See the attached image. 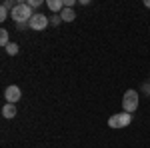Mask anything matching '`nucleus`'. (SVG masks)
Instances as JSON below:
<instances>
[{
    "mask_svg": "<svg viewBox=\"0 0 150 148\" xmlns=\"http://www.w3.org/2000/svg\"><path fill=\"white\" fill-rule=\"evenodd\" d=\"M4 98H6V102L8 104H16L20 98H22V92H20V88L18 86H8L6 90H4Z\"/></svg>",
    "mask_w": 150,
    "mask_h": 148,
    "instance_id": "obj_5",
    "label": "nucleus"
},
{
    "mask_svg": "<svg viewBox=\"0 0 150 148\" xmlns=\"http://www.w3.org/2000/svg\"><path fill=\"white\" fill-rule=\"evenodd\" d=\"M48 26V18L44 14H40V12H34V16L30 18V22H28V28H32V30H44Z\"/></svg>",
    "mask_w": 150,
    "mask_h": 148,
    "instance_id": "obj_4",
    "label": "nucleus"
},
{
    "mask_svg": "<svg viewBox=\"0 0 150 148\" xmlns=\"http://www.w3.org/2000/svg\"><path fill=\"white\" fill-rule=\"evenodd\" d=\"M60 20H62L60 16H54V18H52V24H58V22H60Z\"/></svg>",
    "mask_w": 150,
    "mask_h": 148,
    "instance_id": "obj_13",
    "label": "nucleus"
},
{
    "mask_svg": "<svg viewBox=\"0 0 150 148\" xmlns=\"http://www.w3.org/2000/svg\"><path fill=\"white\" fill-rule=\"evenodd\" d=\"M8 16H10V12H8V8H4V6H2V8H0V20H6Z\"/></svg>",
    "mask_w": 150,
    "mask_h": 148,
    "instance_id": "obj_11",
    "label": "nucleus"
},
{
    "mask_svg": "<svg viewBox=\"0 0 150 148\" xmlns=\"http://www.w3.org/2000/svg\"><path fill=\"white\" fill-rule=\"evenodd\" d=\"M6 52H8L10 56H14V54H18V44H16V42H10V44L6 46Z\"/></svg>",
    "mask_w": 150,
    "mask_h": 148,
    "instance_id": "obj_10",
    "label": "nucleus"
},
{
    "mask_svg": "<svg viewBox=\"0 0 150 148\" xmlns=\"http://www.w3.org/2000/svg\"><path fill=\"white\" fill-rule=\"evenodd\" d=\"M138 102H140V96L136 90H126L124 92V96H122V108H124V112L132 114L136 108H138Z\"/></svg>",
    "mask_w": 150,
    "mask_h": 148,
    "instance_id": "obj_2",
    "label": "nucleus"
},
{
    "mask_svg": "<svg viewBox=\"0 0 150 148\" xmlns=\"http://www.w3.org/2000/svg\"><path fill=\"white\" fill-rule=\"evenodd\" d=\"M26 4H28V6H30V8H36V6H40V4H42V2H40V0H28V2H26Z\"/></svg>",
    "mask_w": 150,
    "mask_h": 148,
    "instance_id": "obj_12",
    "label": "nucleus"
},
{
    "mask_svg": "<svg viewBox=\"0 0 150 148\" xmlns=\"http://www.w3.org/2000/svg\"><path fill=\"white\" fill-rule=\"evenodd\" d=\"M144 4H146V6H148V8H150V0H146V2H144Z\"/></svg>",
    "mask_w": 150,
    "mask_h": 148,
    "instance_id": "obj_14",
    "label": "nucleus"
},
{
    "mask_svg": "<svg viewBox=\"0 0 150 148\" xmlns=\"http://www.w3.org/2000/svg\"><path fill=\"white\" fill-rule=\"evenodd\" d=\"M130 122H132V114H128V112H118L108 118V126L110 128H124Z\"/></svg>",
    "mask_w": 150,
    "mask_h": 148,
    "instance_id": "obj_3",
    "label": "nucleus"
},
{
    "mask_svg": "<svg viewBox=\"0 0 150 148\" xmlns=\"http://www.w3.org/2000/svg\"><path fill=\"white\" fill-rule=\"evenodd\" d=\"M8 44H10V42H8V30H4V28H2V30H0V46H4V48H6Z\"/></svg>",
    "mask_w": 150,
    "mask_h": 148,
    "instance_id": "obj_9",
    "label": "nucleus"
},
{
    "mask_svg": "<svg viewBox=\"0 0 150 148\" xmlns=\"http://www.w3.org/2000/svg\"><path fill=\"white\" fill-rule=\"evenodd\" d=\"M60 18H62L64 22H72V20L76 18V12L72 10V8H64V10L60 12Z\"/></svg>",
    "mask_w": 150,
    "mask_h": 148,
    "instance_id": "obj_8",
    "label": "nucleus"
},
{
    "mask_svg": "<svg viewBox=\"0 0 150 148\" xmlns=\"http://www.w3.org/2000/svg\"><path fill=\"white\" fill-rule=\"evenodd\" d=\"M46 6L52 12H62L64 10V0H46Z\"/></svg>",
    "mask_w": 150,
    "mask_h": 148,
    "instance_id": "obj_6",
    "label": "nucleus"
},
{
    "mask_svg": "<svg viewBox=\"0 0 150 148\" xmlns=\"http://www.w3.org/2000/svg\"><path fill=\"white\" fill-rule=\"evenodd\" d=\"M10 16H12L14 22L22 24V22H30V18L34 16V12H32V8H30L26 2H18V4L14 6V10L10 12Z\"/></svg>",
    "mask_w": 150,
    "mask_h": 148,
    "instance_id": "obj_1",
    "label": "nucleus"
},
{
    "mask_svg": "<svg viewBox=\"0 0 150 148\" xmlns=\"http://www.w3.org/2000/svg\"><path fill=\"white\" fill-rule=\"evenodd\" d=\"M2 116H4V118H14V116H16V106L6 102L2 106Z\"/></svg>",
    "mask_w": 150,
    "mask_h": 148,
    "instance_id": "obj_7",
    "label": "nucleus"
}]
</instances>
